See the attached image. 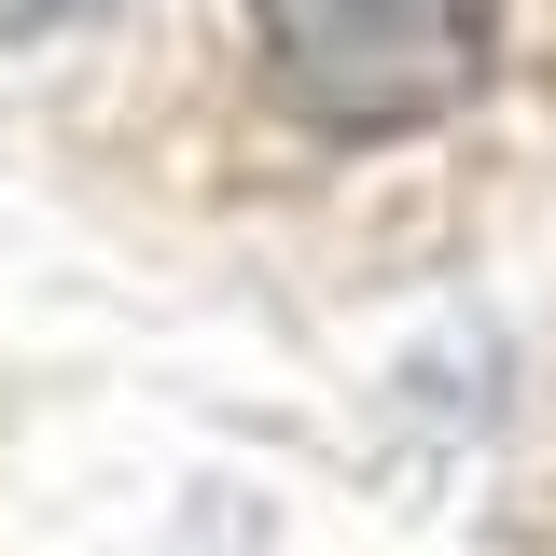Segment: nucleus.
<instances>
[{"instance_id":"nucleus-1","label":"nucleus","mask_w":556,"mask_h":556,"mask_svg":"<svg viewBox=\"0 0 556 556\" xmlns=\"http://www.w3.org/2000/svg\"><path fill=\"white\" fill-rule=\"evenodd\" d=\"M265 84L334 139H404L486 70V0H251Z\"/></svg>"},{"instance_id":"nucleus-2","label":"nucleus","mask_w":556,"mask_h":556,"mask_svg":"<svg viewBox=\"0 0 556 556\" xmlns=\"http://www.w3.org/2000/svg\"><path fill=\"white\" fill-rule=\"evenodd\" d=\"M56 14H98V0H0V28H56Z\"/></svg>"}]
</instances>
